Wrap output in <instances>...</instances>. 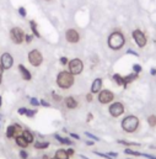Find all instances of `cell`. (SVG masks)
<instances>
[{
	"instance_id": "obj_1",
	"label": "cell",
	"mask_w": 156,
	"mask_h": 159,
	"mask_svg": "<svg viewBox=\"0 0 156 159\" xmlns=\"http://www.w3.org/2000/svg\"><path fill=\"white\" fill-rule=\"evenodd\" d=\"M57 84L63 89H69L74 84V75L70 72L63 70L57 77Z\"/></svg>"
},
{
	"instance_id": "obj_2",
	"label": "cell",
	"mask_w": 156,
	"mask_h": 159,
	"mask_svg": "<svg viewBox=\"0 0 156 159\" xmlns=\"http://www.w3.org/2000/svg\"><path fill=\"white\" fill-rule=\"evenodd\" d=\"M124 43H125V39L120 32H113L108 37V46L112 49H116V51L120 49L124 46Z\"/></svg>"
},
{
	"instance_id": "obj_3",
	"label": "cell",
	"mask_w": 156,
	"mask_h": 159,
	"mask_svg": "<svg viewBox=\"0 0 156 159\" xmlns=\"http://www.w3.org/2000/svg\"><path fill=\"white\" fill-rule=\"evenodd\" d=\"M139 127V120L135 116H127L125 119L122 121V128L125 132H135Z\"/></svg>"
},
{
	"instance_id": "obj_4",
	"label": "cell",
	"mask_w": 156,
	"mask_h": 159,
	"mask_svg": "<svg viewBox=\"0 0 156 159\" xmlns=\"http://www.w3.org/2000/svg\"><path fill=\"white\" fill-rule=\"evenodd\" d=\"M84 69V63L81 59L79 58H74L69 62V72L73 74V75H78L82 72Z\"/></svg>"
},
{
	"instance_id": "obj_5",
	"label": "cell",
	"mask_w": 156,
	"mask_h": 159,
	"mask_svg": "<svg viewBox=\"0 0 156 159\" xmlns=\"http://www.w3.org/2000/svg\"><path fill=\"white\" fill-rule=\"evenodd\" d=\"M25 32H24V30L22 29H20V27H14L11 31H10V37H11V40L14 41L16 44H20V43H22L24 40H25Z\"/></svg>"
},
{
	"instance_id": "obj_6",
	"label": "cell",
	"mask_w": 156,
	"mask_h": 159,
	"mask_svg": "<svg viewBox=\"0 0 156 159\" xmlns=\"http://www.w3.org/2000/svg\"><path fill=\"white\" fill-rule=\"evenodd\" d=\"M42 61H43V57H42V53L39 52L38 49H32V51L28 53V62H30L33 67L41 66Z\"/></svg>"
},
{
	"instance_id": "obj_7",
	"label": "cell",
	"mask_w": 156,
	"mask_h": 159,
	"mask_svg": "<svg viewBox=\"0 0 156 159\" xmlns=\"http://www.w3.org/2000/svg\"><path fill=\"white\" fill-rule=\"evenodd\" d=\"M113 99H115V95L111 90L105 89V90H101L98 93V101L101 104H110L113 101Z\"/></svg>"
},
{
	"instance_id": "obj_8",
	"label": "cell",
	"mask_w": 156,
	"mask_h": 159,
	"mask_svg": "<svg viewBox=\"0 0 156 159\" xmlns=\"http://www.w3.org/2000/svg\"><path fill=\"white\" fill-rule=\"evenodd\" d=\"M133 39L135 41V43L138 44V47H140V48H143V47H145V44H146V36L143 34V31H140V30H134L133 31Z\"/></svg>"
},
{
	"instance_id": "obj_9",
	"label": "cell",
	"mask_w": 156,
	"mask_h": 159,
	"mask_svg": "<svg viewBox=\"0 0 156 159\" xmlns=\"http://www.w3.org/2000/svg\"><path fill=\"white\" fill-rule=\"evenodd\" d=\"M21 134H22V128L19 125H11L6 129V136L9 138H16V137H19Z\"/></svg>"
},
{
	"instance_id": "obj_10",
	"label": "cell",
	"mask_w": 156,
	"mask_h": 159,
	"mask_svg": "<svg viewBox=\"0 0 156 159\" xmlns=\"http://www.w3.org/2000/svg\"><path fill=\"white\" fill-rule=\"evenodd\" d=\"M0 64L4 69H10L14 64V58L10 53H2V56L0 57Z\"/></svg>"
},
{
	"instance_id": "obj_11",
	"label": "cell",
	"mask_w": 156,
	"mask_h": 159,
	"mask_svg": "<svg viewBox=\"0 0 156 159\" xmlns=\"http://www.w3.org/2000/svg\"><path fill=\"white\" fill-rule=\"evenodd\" d=\"M123 112H124V106L122 102H113L110 106V114L113 117H119L120 115H123Z\"/></svg>"
},
{
	"instance_id": "obj_12",
	"label": "cell",
	"mask_w": 156,
	"mask_h": 159,
	"mask_svg": "<svg viewBox=\"0 0 156 159\" xmlns=\"http://www.w3.org/2000/svg\"><path fill=\"white\" fill-rule=\"evenodd\" d=\"M65 39H67L68 42H70V43H76L80 40V35H79V32L76 30L70 29V30H68L65 32Z\"/></svg>"
},
{
	"instance_id": "obj_13",
	"label": "cell",
	"mask_w": 156,
	"mask_h": 159,
	"mask_svg": "<svg viewBox=\"0 0 156 159\" xmlns=\"http://www.w3.org/2000/svg\"><path fill=\"white\" fill-rule=\"evenodd\" d=\"M101 88H102V79L101 78L95 79L91 85V94H98L101 91Z\"/></svg>"
},
{
	"instance_id": "obj_14",
	"label": "cell",
	"mask_w": 156,
	"mask_h": 159,
	"mask_svg": "<svg viewBox=\"0 0 156 159\" xmlns=\"http://www.w3.org/2000/svg\"><path fill=\"white\" fill-rule=\"evenodd\" d=\"M65 106L68 109H76L78 107V101L73 98V96H69V98H65Z\"/></svg>"
},
{
	"instance_id": "obj_15",
	"label": "cell",
	"mask_w": 156,
	"mask_h": 159,
	"mask_svg": "<svg viewBox=\"0 0 156 159\" xmlns=\"http://www.w3.org/2000/svg\"><path fill=\"white\" fill-rule=\"evenodd\" d=\"M19 70H20V73H21V77H22V79L25 80H31L32 78V75H31V73L25 68V66H22V64H20L19 66Z\"/></svg>"
},
{
	"instance_id": "obj_16",
	"label": "cell",
	"mask_w": 156,
	"mask_h": 159,
	"mask_svg": "<svg viewBox=\"0 0 156 159\" xmlns=\"http://www.w3.org/2000/svg\"><path fill=\"white\" fill-rule=\"evenodd\" d=\"M15 139H16L17 146H20L21 148H26V147L30 144V143H28V142H27V141L24 138V136H22V134H21V136H19V137H16Z\"/></svg>"
},
{
	"instance_id": "obj_17",
	"label": "cell",
	"mask_w": 156,
	"mask_h": 159,
	"mask_svg": "<svg viewBox=\"0 0 156 159\" xmlns=\"http://www.w3.org/2000/svg\"><path fill=\"white\" fill-rule=\"evenodd\" d=\"M69 156H68V152L65 149H58L55 152V159H68Z\"/></svg>"
},
{
	"instance_id": "obj_18",
	"label": "cell",
	"mask_w": 156,
	"mask_h": 159,
	"mask_svg": "<svg viewBox=\"0 0 156 159\" xmlns=\"http://www.w3.org/2000/svg\"><path fill=\"white\" fill-rule=\"evenodd\" d=\"M136 78H138V74L136 73H132V74L124 77L123 78V80H124V86H127V84H129V83H133Z\"/></svg>"
},
{
	"instance_id": "obj_19",
	"label": "cell",
	"mask_w": 156,
	"mask_h": 159,
	"mask_svg": "<svg viewBox=\"0 0 156 159\" xmlns=\"http://www.w3.org/2000/svg\"><path fill=\"white\" fill-rule=\"evenodd\" d=\"M22 136H24V138H25L28 143H32V142H33V139H35L33 134H32L30 131H22Z\"/></svg>"
},
{
	"instance_id": "obj_20",
	"label": "cell",
	"mask_w": 156,
	"mask_h": 159,
	"mask_svg": "<svg viewBox=\"0 0 156 159\" xmlns=\"http://www.w3.org/2000/svg\"><path fill=\"white\" fill-rule=\"evenodd\" d=\"M54 138H55L57 141H59L60 143H63V144H73V142H72L69 138H63V137H60L59 134H54Z\"/></svg>"
},
{
	"instance_id": "obj_21",
	"label": "cell",
	"mask_w": 156,
	"mask_h": 159,
	"mask_svg": "<svg viewBox=\"0 0 156 159\" xmlns=\"http://www.w3.org/2000/svg\"><path fill=\"white\" fill-rule=\"evenodd\" d=\"M49 147V143L48 142H36L35 143V148L36 149H46Z\"/></svg>"
},
{
	"instance_id": "obj_22",
	"label": "cell",
	"mask_w": 156,
	"mask_h": 159,
	"mask_svg": "<svg viewBox=\"0 0 156 159\" xmlns=\"http://www.w3.org/2000/svg\"><path fill=\"white\" fill-rule=\"evenodd\" d=\"M30 26H31V29H32L33 35H35L36 37H39V32L37 31V25H36V22H35V21H31V22H30Z\"/></svg>"
},
{
	"instance_id": "obj_23",
	"label": "cell",
	"mask_w": 156,
	"mask_h": 159,
	"mask_svg": "<svg viewBox=\"0 0 156 159\" xmlns=\"http://www.w3.org/2000/svg\"><path fill=\"white\" fill-rule=\"evenodd\" d=\"M148 123H149V126L155 127L156 126V116L155 115H150V116L148 117Z\"/></svg>"
},
{
	"instance_id": "obj_24",
	"label": "cell",
	"mask_w": 156,
	"mask_h": 159,
	"mask_svg": "<svg viewBox=\"0 0 156 159\" xmlns=\"http://www.w3.org/2000/svg\"><path fill=\"white\" fill-rule=\"evenodd\" d=\"M113 80L117 83L118 85H124V80H123V77H120L119 74H115V75H113Z\"/></svg>"
},
{
	"instance_id": "obj_25",
	"label": "cell",
	"mask_w": 156,
	"mask_h": 159,
	"mask_svg": "<svg viewBox=\"0 0 156 159\" xmlns=\"http://www.w3.org/2000/svg\"><path fill=\"white\" fill-rule=\"evenodd\" d=\"M125 153H127V154H130V156H135V157H140V156H141V153L135 152V151L129 149V148H127V149H125Z\"/></svg>"
},
{
	"instance_id": "obj_26",
	"label": "cell",
	"mask_w": 156,
	"mask_h": 159,
	"mask_svg": "<svg viewBox=\"0 0 156 159\" xmlns=\"http://www.w3.org/2000/svg\"><path fill=\"white\" fill-rule=\"evenodd\" d=\"M143 70V68H141V66H139V64H134L133 66V72L134 73H136V74H139L140 72Z\"/></svg>"
},
{
	"instance_id": "obj_27",
	"label": "cell",
	"mask_w": 156,
	"mask_h": 159,
	"mask_svg": "<svg viewBox=\"0 0 156 159\" xmlns=\"http://www.w3.org/2000/svg\"><path fill=\"white\" fill-rule=\"evenodd\" d=\"M30 104L33 105V106H39V105H41V102H39L36 98H31V99H30Z\"/></svg>"
},
{
	"instance_id": "obj_28",
	"label": "cell",
	"mask_w": 156,
	"mask_h": 159,
	"mask_svg": "<svg viewBox=\"0 0 156 159\" xmlns=\"http://www.w3.org/2000/svg\"><path fill=\"white\" fill-rule=\"evenodd\" d=\"M36 112H37V110H27V111H26V115H27L28 117H33V116L36 115Z\"/></svg>"
},
{
	"instance_id": "obj_29",
	"label": "cell",
	"mask_w": 156,
	"mask_h": 159,
	"mask_svg": "<svg viewBox=\"0 0 156 159\" xmlns=\"http://www.w3.org/2000/svg\"><path fill=\"white\" fill-rule=\"evenodd\" d=\"M85 134L89 137V138H91V139H93V141H100V138L98 137H96V136H93L92 133H90V132H85Z\"/></svg>"
},
{
	"instance_id": "obj_30",
	"label": "cell",
	"mask_w": 156,
	"mask_h": 159,
	"mask_svg": "<svg viewBox=\"0 0 156 159\" xmlns=\"http://www.w3.org/2000/svg\"><path fill=\"white\" fill-rule=\"evenodd\" d=\"M118 143L125 144V146H139L138 143H132V142H125V141H118Z\"/></svg>"
},
{
	"instance_id": "obj_31",
	"label": "cell",
	"mask_w": 156,
	"mask_h": 159,
	"mask_svg": "<svg viewBox=\"0 0 156 159\" xmlns=\"http://www.w3.org/2000/svg\"><path fill=\"white\" fill-rule=\"evenodd\" d=\"M20 157L22 159H26L28 157V153H27L26 151H21V152H20Z\"/></svg>"
},
{
	"instance_id": "obj_32",
	"label": "cell",
	"mask_w": 156,
	"mask_h": 159,
	"mask_svg": "<svg viewBox=\"0 0 156 159\" xmlns=\"http://www.w3.org/2000/svg\"><path fill=\"white\" fill-rule=\"evenodd\" d=\"M19 12H20V15H21L22 17L26 16V10H25V7H19Z\"/></svg>"
},
{
	"instance_id": "obj_33",
	"label": "cell",
	"mask_w": 156,
	"mask_h": 159,
	"mask_svg": "<svg viewBox=\"0 0 156 159\" xmlns=\"http://www.w3.org/2000/svg\"><path fill=\"white\" fill-rule=\"evenodd\" d=\"M60 63H62L63 66H65V64L69 63V59H68L67 57H62V58H60Z\"/></svg>"
},
{
	"instance_id": "obj_34",
	"label": "cell",
	"mask_w": 156,
	"mask_h": 159,
	"mask_svg": "<svg viewBox=\"0 0 156 159\" xmlns=\"http://www.w3.org/2000/svg\"><path fill=\"white\" fill-rule=\"evenodd\" d=\"M26 111H27V109H25V107H21V109H19V114L20 115H26Z\"/></svg>"
},
{
	"instance_id": "obj_35",
	"label": "cell",
	"mask_w": 156,
	"mask_h": 159,
	"mask_svg": "<svg viewBox=\"0 0 156 159\" xmlns=\"http://www.w3.org/2000/svg\"><path fill=\"white\" fill-rule=\"evenodd\" d=\"M127 53H129V54H133V56H135V57H139V54H138L135 51H133V49H128V51H127Z\"/></svg>"
},
{
	"instance_id": "obj_36",
	"label": "cell",
	"mask_w": 156,
	"mask_h": 159,
	"mask_svg": "<svg viewBox=\"0 0 156 159\" xmlns=\"http://www.w3.org/2000/svg\"><path fill=\"white\" fill-rule=\"evenodd\" d=\"M32 39H33V36H31V35H27V36H25V40H26V42H27V43H30V42L32 41Z\"/></svg>"
},
{
	"instance_id": "obj_37",
	"label": "cell",
	"mask_w": 156,
	"mask_h": 159,
	"mask_svg": "<svg viewBox=\"0 0 156 159\" xmlns=\"http://www.w3.org/2000/svg\"><path fill=\"white\" fill-rule=\"evenodd\" d=\"M39 102H41V105H43V106H46V107H49V102H47L46 100H41Z\"/></svg>"
},
{
	"instance_id": "obj_38",
	"label": "cell",
	"mask_w": 156,
	"mask_h": 159,
	"mask_svg": "<svg viewBox=\"0 0 156 159\" xmlns=\"http://www.w3.org/2000/svg\"><path fill=\"white\" fill-rule=\"evenodd\" d=\"M141 156L145 157V158H148V159H156L155 156H150V154H143V153H141Z\"/></svg>"
},
{
	"instance_id": "obj_39",
	"label": "cell",
	"mask_w": 156,
	"mask_h": 159,
	"mask_svg": "<svg viewBox=\"0 0 156 159\" xmlns=\"http://www.w3.org/2000/svg\"><path fill=\"white\" fill-rule=\"evenodd\" d=\"M2 72H4V68L0 64V84H1V78H2Z\"/></svg>"
},
{
	"instance_id": "obj_40",
	"label": "cell",
	"mask_w": 156,
	"mask_h": 159,
	"mask_svg": "<svg viewBox=\"0 0 156 159\" xmlns=\"http://www.w3.org/2000/svg\"><path fill=\"white\" fill-rule=\"evenodd\" d=\"M108 156H110V157H113V158H115V157H117L118 154H117V153H115V152H108Z\"/></svg>"
},
{
	"instance_id": "obj_41",
	"label": "cell",
	"mask_w": 156,
	"mask_h": 159,
	"mask_svg": "<svg viewBox=\"0 0 156 159\" xmlns=\"http://www.w3.org/2000/svg\"><path fill=\"white\" fill-rule=\"evenodd\" d=\"M150 74L151 75H156V68H151L150 69Z\"/></svg>"
},
{
	"instance_id": "obj_42",
	"label": "cell",
	"mask_w": 156,
	"mask_h": 159,
	"mask_svg": "<svg viewBox=\"0 0 156 159\" xmlns=\"http://www.w3.org/2000/svg\"><path fill=\"white\" fill-rule=\"evenodd\" d=\"M86 99H87V101H92V94H87Z\"/></svg>"
},
{
	"instance_id": "obj_43",
	"label": "cell",
	"mask_w": 156,
	"mask_h": 159,
	"mask_svg": "<svg viewBox=\"0 0 156 159\" xmlns=\"http://www.w3.org/2000/svg\"><path fill=\"white\" fill-rule=\"evenodd\" d=\"M67 152H68V156H73V154H74V149H72V148H70V149H68Z\"/></svg>"
},
{
	"instance_id": "obj_44",
	"label": "cell",
	"mask_w": 156,
	"mask_h": 159,
	"mask_svg": "<svg viewBox=\"0 0 156 159\" xmlns=\"http://www.w3.org/2000/svg\"><path fill=\"white\" fill-rule=\"evenodd\" d=\"M69 134H70V136H72L73 138H75V139H79V138H80L78 134H75V133H69Z\"/></svg>"
},
{
	"instance_id": "obj_45",
	"label": "cell",
	"mask_w": 156,
	"mask_h": 159,
	"mask_svg": "<svg viewBox=\"0 0 156 159\" xmlns=\"http://www.w3.org/2000/svg\"><path fill=\"white\" fill-rule=\"evenodd\" d=\"M53 98H54V100H60V99H62L60 96H58V95H55L54 93H53Z\"/></svg>"
},
{
	"instance_id": "obj_46",
	"label": "cell",
	"mask_w": 156,
	"mask_h": 159,
	"mask_svg": "<svg viewBox=\"0 0 156 159\" xmlns=\"http://www.w3.org/2000/svg\"><path fill=\"white\" fill-rule=\"evenodd\" d=\"M86 144H87V146H92V144H93V142H92V141H87V142H86Z\"/></svg>"
},
{
	"instance_id": "obj_47",
	"label": "cell",
	"mask_w": 156,
	"mask_h": 159,
	"mask_svg": "<svg viewBox=\"0 0 156 159\" xmlns=\"http://www.w3.org/2000/svg\"><path fill=\"white\" fill-rule=\"evenodd\" d=\"M1 101H2V99H1V96H0V106H1Z\"/></svg>"
},
{
	"instance_id": "obj_48",
	"label": "cell",
	"mask_w": 156,
	"mask_h": 159,
	"mask_svg": "<svg viewBox=\"0 0 156 159\" xmlns=\"http://www.w3.org/2000/svg\"><path fill=\"white\" fill-rule=\"evenodd\" d=\"M112 159H113V158H112Z\"/></svg>"
}]
</instances>
